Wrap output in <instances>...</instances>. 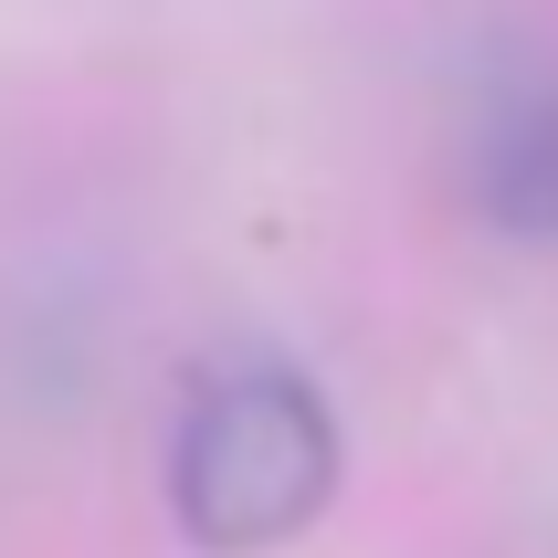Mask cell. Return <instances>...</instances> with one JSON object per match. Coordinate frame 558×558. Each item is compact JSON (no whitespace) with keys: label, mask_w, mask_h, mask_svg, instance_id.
Returning a JSON list of instances; mask_svg holds the SVG:
<instances>
[{"label":"cell","mask_w":558,"mask_h":558,"mask_svg":"<svg viewBox=\"0 0 558 558\" xmlns=\"http://www.w3.org/2000/svg\"><path fill=\"white\" fill-rule=\"evenodd\" d=\"M180 527L201 548H275L327 506L338 485V433L295 369H221L180 422Z\"/></svg>","instance_id":"6da1fadb"},{"label":"cell","mask_w":558,"mask_h":558,"mask_svg":"<svg viewBox=\"0 0 558 558\" xmlns=\"http://www.w3.org/2000/svg\"><path fill=\"white\" fill-rule=\"evenodd\" d=\"M485 201H496L506 221H527V232H558V95L496 126V148H485Z\"/></svg>","instance_id":"7a4b0ae2"}]
</instances>
